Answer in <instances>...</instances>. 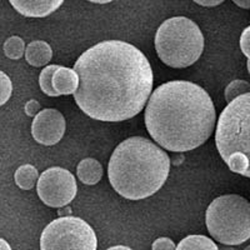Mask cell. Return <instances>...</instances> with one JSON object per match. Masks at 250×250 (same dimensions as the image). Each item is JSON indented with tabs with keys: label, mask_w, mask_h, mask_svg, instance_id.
<instances>
[{
	"label": "cell",
	"mask_w": 250,
	"mask_h": 250,
	"mask_svg": "<svg viewBox=\"0 0 250 250\" xmlns=\"http://www.w3.org/2000/svg\"><path fill=\"white\" fill-rule=\"evenodd\" d=\"M60 209H62V210H59V214L62 216V214H64V213H66V214H68V215H70L71 210H70V209H69V208H66V209H62V208H60Z\"/></svg>",
	"instance_id": "cell-30"
},
{
	"label": "cell",
	"mask_w": 250,
	"mask_h": 250,
	"mask_svg": "<svg viewBox=\"0 0 250 250\" xmlns=\"http://www.w3.org/2000/svg\"><path fill=\"white\" fill-rule=\"evenodd\" d=\"M37 191L40 200L50 208L66 207L78 193L75 176L60 167L49 168L39 175Z\"/></svg>",
	"instance_id": "cell-8"
},
{
	"label": "cell",
	"mask_w": 250,
	"mask_h": 250,
	"mask_svg": "<svg viewBox=\"0 0 250 250\" xmlns=\"http://www.w3.org/2000/svg\"><path fill=\"white\" fill-rule=\"evenodd\" d=\"M233 3L236 4L239 8L250 9V0H233Z\"/></svg>",
	"instance_id": "cell-25"
},
{
	"label": "cell",
	"mask_w": 250,
	"mask_h": 250,
	"mask_svg": "<svg viewBox=\"0 0 250 250\" xmlns=\"http://www.w3.org/2000/svg\"><path fill=\"white\" fill-rule=\"evenodd\" d=\"M75 103L91 119L124 122L137 117L153 91V69L142 51L123 40H105L74 64Z\"/></svg>",
	"instance_id": "cell-1"
},
{
	"label": "cell",
	"mask_w": 250,
	"mask_h": 250,
	"mask_svg": "<svg viewBox=\"0 0 250 250\" xmlns=\"http://www.w3.org/2000/svg\"><path fill=\"white\" fill-rule=\"evenodd\" d=\"M216 113L210 95L195 83L171 80L149 97L145 126L156 144L175 153L199 148L213 134Z\"/></svg>",
	"instance_id": "cell-2"
},
{
	"label": "cell",
	"mask_w": 250,
	"mask_h": 250,
	"mask_svg": "<svg viewBox=\"0 0 250 250\" xmlns=\"http://www.w3.org/2000/svg\"><path fill=\"white\" fill-rule=\"evenodd\" d=\"M13 93V84L12 80L4 71L0 70V106H3Z\"/></svg>",
	"instance_id": "cell-20"
},
{
	"label": "cell",
	"mask_w": 250,
	"mask_h": 250,
	"mask_svg": "<svg viewBox=\"0 0 250 250\" xmlns=\"http://www.w3.org/2000/svg\"><path fill=\"white\" fill-rule=\"evenodd\" d=\"M240 49L243 54L250 59V25L243 30L242 37H240Z\"/></svg>",
	"instance_id": "cell-21"
},
{
	"label": "cell",
	"mask_w": 250,
	"mask_h": 250,
	"mask_svg": "<svg viewBox=\"0 0 250 250\" xmlns=\"http://www.w3.org/2000/svg\"><path fill=\"white\" fill-rule=\"evenodd\" d=\"M170 173V158L143 137H131L114 149L109 160L111 187L129 200H142L162 189Z\"/></svg>",
	"instance_id": "cell-3"
},
{
	"label": "cell",
	"mask_w": 250,
	"mask_h": 250,
	"mask_svg": "<svg viewBox=\"0 0 250 250\" xmlns=\"http://www.w3.org/2000/svg\"><path fill=\"white\" fill-rule=\"evenodd\" d=\"M38 179H39V173L38 169L34 165L31 164H24L17 169L14 174L15 184L23 189V190H30L37 184Z\"/></svg>",
	"instance_id": "cell-14"
},
{
	"label": "cell",
	"mask_w": 250,
	"mask_h": 250,
	"mask_svg": "<svg viewBox=\"0 0 250 250\" xmlns=\"http://www.w3.org/2000/svg\"><path fill=\"white\" fill-rule=\"evenodd\" d=\"M208 231L224 245H240L250 239V203L238 194L218 196L205 213Z\"/></svg>",
	"instance_id": "cell-5"
},
{
	"label": "cell",
	"mask_w": 250,
	"mask_h": 250,
	"mask_svg": "<svg viewBox=\"0 0 250 250\" xmlns=\"http://www.w3.org/2000/svg\"><path fill=\"white\" fill-rule=\"evenodd\" d=\"M25 43L24 40L21 39L18 35H13V37L8 38L4 43V54L6 58L13 60H18L20 58L24 57V53H25Z\"/></svg>",
	"instance_id": "cell-17"
},
{
	"label": "cell",
	"mask_w": 250,
	"mask_h": 250,
	"mask_svg": "<svg viewBox=\"0 0 250 250\" xmlns=\"http://www.w3.org/2000/svg\"><path fill=\"white\" fill-rule=\"evenodd\" d=\"M93 228L82 218L60 216L49 223L40 236V250H97Z\"/></svg>",
	"instance_id": "cell-7"
},
{
	"label": "cell",
	"mask_w": 250,
	"mask_h": 250,
	"mask_svg": "<svg viewBox=\"0 0 250 250\" xmlns=\"http://www.w3.org/2000/svg\"><path fill=\"white\" fill-rule=\"evenodd\" d=\"M194 3H196L200 6H207V8H213V6L220 5L224 3L225 0H193Z\"/></svg>",
	"instance_id": "cell-24"
},
{
	"label": "cell",
	"mask_w": 250,
	"mask_h": 250,
	"mask_svg": "<svg viewBox=\"0 0 250 250\" xmlns=\"http://www.w3.org/2000/svg\"><path fill=\"white\" fill-rule=\"evenodd\" d=\"M106 250H133V249L129 247H125V245H117V247H111Z\"/></svg>",
	"instance_id": "cell-27"
},
{
	"label": "cell",
	"mask_w": 250,
	"mask_h": 250,
	"mask_svg": "<svg viewBox=\"0 0 250 250\" xmlns=\"http://www.w3.org/2000/svg\"><path fill=\"white\" fill-rule=\"evenodd\" d=\"M0 250H12V247L3 238H0Z\"/></svg>",
	"instance_id": "cell-26"
},
{
	"label": "cell",
	"mask_w": 250,
	"mask_h": 250,
	"mask_svg": "<svg viewBox=\"0 0 250 250\" xmlns=\"http://www.w3.org/2000/svg\"><path fill=\"white\" fill-rule=\"evenodd\" d=\"M58 66L59 65H54V64L53 65H46L39 75L40 89L48 97H59L57 91L54 90V88H53V84H51V78H53V74H54V71L57 70Z\"/></svg>",
	"instance_id": "cell-19"
},
{
	"label": "cell",
	"mask_w": 250,
	"mask_h": 250,
	"mask_svg": "<svg viewBox=\"0 0 250 250\" xmlns=\"http://www.w3.org/2000/svg\"><path fill=\"white\" fill-rule=\"evenodd\" d=\"M51 84L58 95H70L79 86V75L74 69L59 65L51 78Z\"/></svg>",
	"instance_id": "cell-11"
},
{
	"label": "cell",
	"mask_w": 250,
	"mask_h": 250,
	"mask_svg": "<svg viewBox=\"0 0 250 250\" xmlns=\"http://www.w3.org/2000/svg\"><path fill=\"white\" fill-rule=\"evenodd\" d=\"M247 66H248V71H249V74H250V59H248Z\"/></svg>",
	"instance_id": "cell-31"
},
{
	"label": "cell",
	"mask_w": 250,
	"mask_h": 250,
	"mask_svg": "<svg viewBox=\"0 0 250 250\" xmlns=\"http://www.w3.org/2000/svg\"><path fill=\"white\" fill-rule=\"evenodd\" d=\"M244 250H250V245H248V247L247 248H245V249Z\"/></svg>",
	"instance_id": "cell-32"
},
{
	"label": "cell",
	"mask_w": 250,
	"mask_h": 250,
	"mask_svg": "<svg viewBox=\"0 0 250 250\" xmlns=\"http://www.w3.org/2000/svg\"><path fill=\"white\" fill-rule=\"evenodd\" d=\"M215 144L224 162L230 154L240 151L250 163V91L235 98L222 111L216 124Z\"/></svg>",
	"instance_id": "cell-6"
},
{
	"label": "cell",
	"mask_w": 250,
	"mask_h": 250,
	"mask_svg": "<svg viewBox=\"0 0 250 250\" xmlns=\"http://www.w3.org/2000/svg\"><path fill=\"white\" fill-rule=\"evenodd\" d=\"M175 244L169 238H159L151 245V250H175Z\"/></svg>",
	"instance_id": "cell-22"
},
{
	"label": "cell",
	"mask_w": 250,
	"mask_h": 250,
	"mask_svg": "<svg viewBox=\"0 0 250 250\" xmlns=\"http://www.w3.org/2000/svg\"><path fill=\"white\" fill-rule=\"evenodd\" d=\"M219 250H235L234 248H231V245H224L223 244L222 247H218Z\"/></svg>",
	"instance_id": "cell-29"
},
{
	"label": "cell",
	"mask_w": 250,
	"mask_h": 250,
	"mask_svg": "<svg viewBox=\"0 0 250 250\" xmlns=\"http://www.w3.org/2000/svg\"><path fill=\"white\" fill-rule=\"evenodd\" d=\"M66 130L65 118L57 109L40 110L33 119L31 135L37 143L51 146L62 139Z\"/></svg>",
	"instance_id": "cell-9"
},
{
	"label": "cell",
	"mask_w": 250,
	"mask_h": 250,
	"mask_svg": "<svg viewBox=\"0 0 250 250\" xmlns=\"http://www.w3.org/2000/svg\"><path fill=\"white\" fill-rule=\"evenodd\" d=\"M229 167L233 173L240 174L243 176H247V178H250V173H249V167L250 163L249 159H248V156L245 154L240 153V151H235V153L230 154L228 160L225 162Z\"/></svg>",
	"instance_id": "cell-16"
},
{
	"label": "cell",
	"mask_w": 250,
	"mask_h": 250,
	"mask_svg": "<svg viewBox=\"0 0 250 250\" xmlns=\"http://www.w3.org/2000/svg\"><path fill=\"white\" fill-rule=\"evenodd\" d=\"M250 91V83H248L247 80L243 79H236L233 80L231 83L228 84V86L225 88L224 95L225 100L229 104L230 102H233L235 98L240 97L243 94H247Z\"/></svg>",
	"instance_id": "cell-18"
},
{
	"label": "cell",
	"mask_w": 250,
	"mask_h": 250,
	"mask_svg": "<svg viewBox=\"0 0 250 250\" xmlns=\"http://www.w3.org/2000/svg\"><path fill=\"white\" fill-rule=\"evenodd\" d=\"M26 62L31 66L39 68V66H45L53 58V50L44 40H35L28 44L24 53Z\"/></svg>",
	"instance_id": "cell-12"
},
{
	"label": "cell",
	"mask_w": 250,
	"mask_h": 250,
	"mask_svg": "<svg viewBox=\"0 0 250 250\" xmlns=\"http://www.w3.org/2000/svg\"><path fill=\"white\" fill-rule=\"evenodd\" d=\"M19 14L26 18H45L57 12L64 0H9Z\"/></svg>",
	"instance_id": "cell-10"
},
{
	"label": "cell",
	"mask_w": 250,
	"mask_h": 250,
	"mask_svg": "<svg viewBox=\"0 0 250 250\" xmlns=\"http://www.w3.org/2000/svg\"><path fill=\"white\" fill-rule=\"evenodd\" d=\"M175 250H219L218 245L205 235H189L178 244Z\"/></svg>",
	"instance_id": "cell-15"
},
{
	"label": "cell",
	"mask_w": 250,
	"mask_h": 250,
	"mask_svg": "<svg viewBox=\"0 0 250 250\" xmlns=\"http://www.w3.org/2000/svg\"><path fill=\"white\" fill-rule=\"evenodd\" d=\"M159 59L170 68H188L199 60L204 50V37L191 19L174 17L163 21L154 38Z\"/></svg>",
	"instance_id": "cell-4"
},
{
	"label": "cell",
	"mask_w": 250,
	"mask_h": 250,
	"mask_svg": "<svg viewBox=\"0 0 250 250\" xmlns=\"http://www.w3.org/2000/svg\"><path fill=\"white\" fill-rule=\"evenodd\" d=\"M24 110H25L26 115L28 117H35L38 113L40 111V103L37 102V100H29L28 103L25 104V108H24Z\"/></svg>",
	"instance_id": "cell-23"
},
{
	"label": "cell",
	"mask_w": 250,
	"mask_h": 250,
	"mask_svg": "<svg viewBox=\"0 0 250 250\" xmlns=\"http://www.w3.org/2000/svg\"><path fill=\"white\" fill-rule=\"evenodd\" d=\"M86 1H90V3H95V4H108L114 1V0H86Z\"/></svg>",
	"instance_id": "cell-28"
},
{
	"label": "cell",
	"mask_w": 250,
	"mask_h": 250,
	"mask_svg": "<svg viewBox=\"0 0 250 250\" xmlns=\"http://www.w3.org/2000/svg\"><path fill=\"white\" fill-rule=\"evenodd\" d=\"M77 175L83 184L95 185L103 178V167L97 159L86 158V159H83L78 165Z\"/></svg>",
	"instance_id": "cell-13"
}]
</instances>
